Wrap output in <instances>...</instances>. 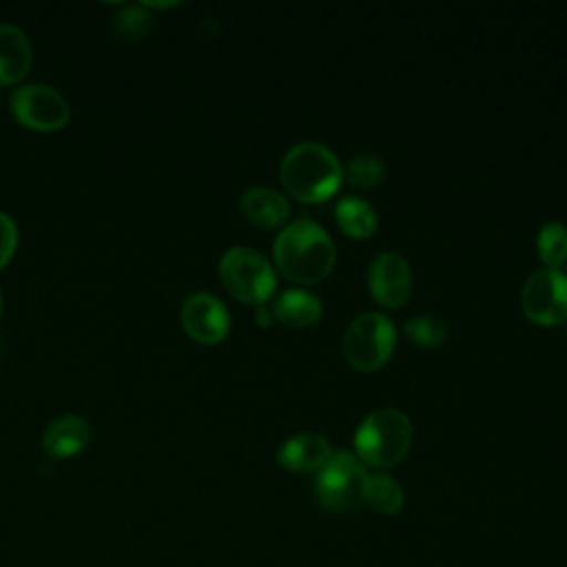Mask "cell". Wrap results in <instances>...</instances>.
<instances>
[{
  "label": "cell",
  "instance_id": "cell-19",
  "mask_svg": "<svg viewBox=\"0 0 567 567\" xmlns=\"http://www.w3.org/2000/svg\"><path fill=\"white\" fill-rule=\"evenodd\" d=\"M405 334L419 346H439L447 334V323L439 315H414L403 326Z\"/></svg>",
  "mask_w": 567,
  "mask_h": 567
},
{
  "label": "cell",
  "instance_id": "cell-20",
  "mask_svg": "<svg viewBox=\"0 0 567 567\" xmlns=\"http://www.w3.org/2000/svg\"><path fill=\"white\" fill-rule=\"evenodd\" d=\"M385 173V166L381 162V157L363 153V155H354L348 166H346V179L354 186H374L377 182H381Z\"/></svg>",
  "mask_w": 567,
  "mask_h": 567
},
{
  "label": "cell",
  "instance_id": "cell-5",
  "mask_svg": "<svg viewBox=\"0 0 567 567\" xmlns=\"http://www.w3.org/2000/svg\"><path fill=\"white\" fill-rule=\"evenodd\" d=\"M368 472L359 456L339 450L328 456L315 478L319 501L330 509H350L363 501Z\"/></svg>",
  "mask_w": 567,
  "mask_h": 567
},
{
  "label": "cell",
  "instance_id": "cell-6",
  "mask_svg": "<svg viewBox=\"0 0 567 567\" xmlns=\"http://www.w3.org/2000/svg\"><path fill=\"white\" fill-rule=\"evenodd\" d=\"M394 348V326L385 315H357L343 334V354L359 370L379 368Z\"/></svg>",
  "mask_w": 567,
  "mask_h": 567
},
{
  "label": "cell",
  "instance_id": "cell-9",
  "mask_svg": "<svg viewBox=\"0 0 567 567\" xmlns=\"http://www.w3.org/2000/svg\"><path fill=\"white\" fill-rule=\"evenodd\" d=\"M179 319L190 339L199 343H217L228 334L230 317L226 306L210 292H193L184 299Z\"/></svg>",
  "mask_w": 567,
  "mask_h": 567
},
{
  "label": "cell",
  "instance_id": "cell-7",
  "mask_svg": "<svg viewBox=\"0 0 567 567\" xmlns=\"http://www.w3.org/2000/svg\"><path fill=\"white\" fill-rule=\"evenodd\" d=\"M13 117L31 131H58L69 117L71 109L64 95L49 84H24L11 93Z\"/></svg>",
  "mask_w": 567,
  "mask_h": 567
},
{
  "label": "cell",
  "instance_id": "cell-21",
  "mask_svg": "<svg viewBox=\"0 0 567 567\" xmlns=\"http://www.w3.org/2000/svg\"><path fill=\"white\" fill-rule=\"evenodd\" d=\"M18 248V228L13 219L0 210V270L9 264Z\"/></svg>",
  "mask_w": 567,
  "mask_h": 567
},
{
  "label": "cell",
  "instance_id": "cell-16",
  "mask_svg": "<svg viewBox=\"0 0 567 567\" xmlns=\"http://www.w3.org/2000/svg\"><path fill=\"white\" fill-rule=\"evenodd\" d=\"M334 213L339 226L352 237H368L377 228V213L361 197H341Z\"/></svg>",
  "mask_w": 567,
  "mask_h": 567
},
{
  "label": "cell",
  "instance_id": "cell-1",
  "mask_svg": "<svg viewBox=\"0 0 567 567\" xmlns=\"http://www.w3.org/2000/svg\"><path fill=\"white\" fill-rule=\"evenodd\" d=\"M272 252L281 272L301 284L323 279L334 261L332 239L317 221L308 217L295 219L279 230Z\"/></svg>",
  "mask_w": 567,
  "mask_h": 567
},
{
  "label": "cell",
  "instance_id": "cell-24",
  "mask_svg": "<svg viewBox=\"0 0 567 567\" xmlns=\"http://www.w3.org/2000/svg\"><path fill=\"white\" fill-rule=\"evenodd\" d=\"M2 310H4V301H2V290H0V317H2Z\"/></svg>",
  "mask_w": 567,
  "mask_h": 567
},
{
  "label": "cell",
  "instance_id": "cell-4",
  "mask_svg": "<svg viewBox=\"0 0 567 567\" xmlns=\"http://www.w3.org/2000/svg\"><path fill=\"white\" fill-rule=\"evenodd\" d=\"M219 277L239 301L261 303L275 290V272L268 259L248 246H233L219 259Z\"/></svg>",
  "mask_w": 567,
  "mask_h": 567
},
{
  "label": "cell",
  "instance_id": "cell-10",
  "mask_svg": "<svg viewBox=\"0 0 567 567\" xmlns=\"http://www.w3.org/2000/svg\"><path fill=\"white\" fill-rule=\"evenodd\" d=\"M368 284L374 299L383 306H401L412 290V272L408 261L394 252H379L368 268Z\"/></svg>",
  "mask_w": 567,
  "mask_h": 567
},
{
  "label": "cell",
  "instance_id": "cell-14",
  "mask_svg": "<svg viewBox=\"0 0 567 567\" xmlns=\"http://www.w3.org/2000/svg\"><path fill=\"white\" fill-rule=\"evenodd\" d=\"M239 208L252 224L264 228L279 226L290 213L288 199L279 190L268 186L248 188L239 199Z\"/></svg>",
  "mask_w": 567,
  "mask_h": 567
},
{
  "label": "cell",
  "instance_id": "cell-8",
  "mask_svg": "<svg viewBox=\"0 0 567 567\" xmlns=\"http://www.w3.org/2000/svg\"><path fill=\"white\" fill-rule=\"evenodd\" d=\"M523 312L543 326L567 319V277L556 268H543L527 277L520 290Z\"/></svg>",
  "mask_w": 567,
  "mask_h": 567
},
{
  "label": "cell",
  "instance_id": "cell-18",
  "mask_svg": "<svg viewBox=\"0 0 567 567\" xmlns=\"http://www.w3.org/2000/svg\"><path fill=\"white\" fill-rule=\"evenodd\" d=\"M538 255L549 266H560L567 257V226L560 221H547L538 230Z\"/></svg>",
  "mask_w": 567,
  "mask_h": 567
},
{
  "label": "cell",
  "instance_id": "cell-11",
  "mask_svg": "<svg viewBox=\"0 0 567 567\" xmlns=\"http://www.w3.org/2000/svg\"><path fill=\"white\" fill-rule=\"evenodd\" d=\"M89 441L91 427L78 414H62L53 419L42 434V447L55 458H69L80 454L89 445Z\"/></svg>",
  "mask_w": 567,
  "mask_h": 567
},
{
  "label": "cell",
  "instance_id": "cell-23",
  "mask_svg": "<svg viewBox=\"0 0 567 567\" xmlns=\"http://www.w3.org/2000/svg\"><path fill=\"white\" fill-rule=\"evenodd\" d=\"M255 317H257V321H259L261 326H268V321H270V312H268L261 303L257 306V315H255Z\"/></svg>",
  "mask_w": 567,
  "mask_h": 567
},
{
  "label": "cell",
  "instance_id": "cell-17",
  "mask_svg": "<svg viewBox=\"0 0 567 567\" xmlns=\"http://www.w3.org/2000/svg\"><path fill=\"white\" fill-rule=\"evenodd\" d=\"M363 501L381 512V514H394L403 505V489L401 485L388 476V474H370L365 483V494Z\"/></svg>",
  "mask_w": 567,
  "mask_h": 567
},
{
  "label": "cell",
  "instance_id": "cell-3",
  "mask_svg": "<svg viewBox=\"0 0 567 567\" xmlns=\"http://www.w3.org/2000/svg\"><path fill=\"white\" fill-rule=\"evenodd\" d=\"M412 441V423L396 408H381L370 412L354 432V447L359 461L377 467L394 465L403 458Z\"/></svg>",
  "mask_w": 567,
  "mask_h": 567
},
{
  "label": "cell",
  "instance_id": "cell-12",
  "mask_svg": "<svg viewBox=\"0 0 567 567\" xmlns=\"http://www.w3.org/2000/svg\"><path fill=\"white\" fill-rule=\"evenodd\" d=\"M330 443L326 436L317 432H303L297 436H290L281 443L277 452V461L292 472H310L319 470L328 456H330Z\"/></svg>",
  "mask_w": 567,
  "mask_h": 567
},
{
  "label": "cell",
  "instance_id": "cell-22",
  "mask_svg": "<svg viewBox=\"0 0 567 567\" xmlns=\"http://www.w3.org/2000/svg\"><path fill=\"white\" fill-rule=\"evenodd\" d=\"M120 29L126 31V33H142L148 24V13L144 11L142 4H135V7H126L122 13H120Z\"/></svg>",
  "mask_w": 567,
  "mask_h": 567
},
{
  "label": "cell",
  "instance_id": "cell-13",
  "mask_svg": "<svg viewBox=\"0 0 567 567\" xmlns=\"http://www.w3.org/2000/svg\"><path fill=\"white\" fill-rule=\"evenodd\" d=\"M33 62V49L22 29L0 24V84L20 82Z\"/></svg>",
  "mask_w": 567,
  "mask_h": 567
},
{
  "label": "cell",
  "instance_id": "cell-15",
  "mask_svg": "<svg viewBox=\"0 0 567 567\" xmlns=\"http://www.w3.org/2000/svg\"><path fill=\"white\" fill-rule=\"evenodd\" d=\"M323 308L321 301L315 292L301 290V288H290L281 292L275 301V317L286 323V326H310L321 317Z\"/></svg>",
  "mask_w": 567,
  "mask_h": 567
},
{
  "label": "cell",
  "instance_id": "cell-2",
  "mask_svg": "<svg viewBox=\"0 0 567 567\" xmlns=\"http://www.w3.org/2000/svg\"><path fill=\"white\" fill-rule=\"evenodd\" d=\"M279 175L288 193L303 202H321L341 184V164L321 142H299L286 151Z\"/></svg>",
  "mask_w": 567,
  "mask_h": 567
}]
</instances>
